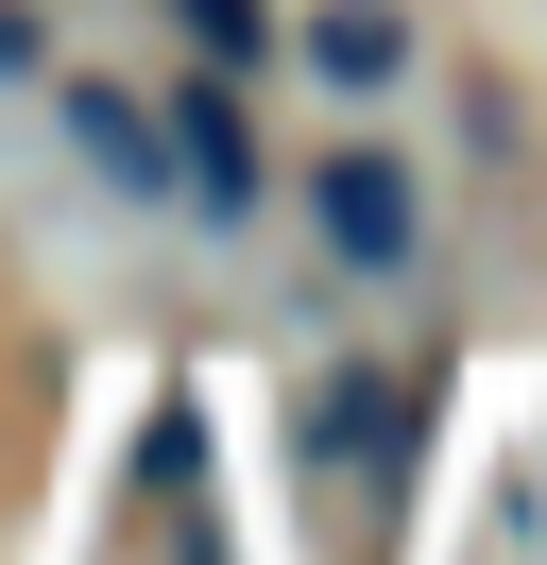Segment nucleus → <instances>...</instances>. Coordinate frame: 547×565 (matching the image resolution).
I'll return each instance as SVG.
<instances>
[{
    "mask_svg": "<svg viewBox=\"0 0 547 565\" xmlns=\"http://www.w3.org/2000/svg\"><path fill=\"white\" fill-rule=\"evenodd\" d=\"M68 154H86L120 206H171V120L137 104V86H86V70H68Z\"/></svg>",
    "mask_w": 547,
    "mask_h": 565,
    "instance_id": "nucleus-3",
    "label": "nucleus"
},
{
    "mask_svg": "<svg viewBox=\"0 0 547 565\" xmlns=\"http://www.w3.org/2000/svg\"><path fill=\"white\" fill-rule=\"evenodd\" d=\"M308 86H342V104H376V86H394L410 70V18H394V0H308Z\"/></svg>",
    "mask_w": 547,
    "mask_h": 565,
    "instance_id": "nucleus-4",
    "label": "nucleus"
},
{
    "mask_svg": "<svg viewBox=\"0 0 547 565\" xmlns=\"http://www.w3.org/2000/svg\"><path fill=\"white\" fill-rule=\"evenodd\" d=\"M171 189L205 223H257V120H239V70H189L171 86Z\"/></svg>",
    "mask_w": 547,
    "mask_h": 565,
    "instance_id": "nucleus-2",
    "label": "nucleus"
},
{
    "mask_svg": "<svg viewBox=\"0 0 547 565\" xmlns=\"http://www.w3.org/2000/svg\"><path fill=\"white\" fill-rule=\"evenodd\" d=\"M308 223H325L342 275H410V257H428V189H410L394 154H325V172H308Z\"/></svg>",
    "mask_w": 547,
    "mask_h": 565,
    "instance_id": "nucleus-1",
    "label": "nucleus"
},
{
    "mask_svg": "<svg viewBox=\"0 0 547 565\" xmlns=\"http://www.w3.org/2000/svg\"><path fill=\"white\" fill-rule=\"evenodd\" d=\"M171 18L205 35V70H257V52H274V18H257V0H171Z\"/></svg>",
    "mask_w": 547,
    "mask_h": 565,
    "instance_id": "nucleus-5",
    "label": "nucleus"
}]
</instances>
